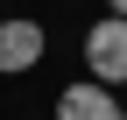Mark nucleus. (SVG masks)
I'll list each match as a JSON object with an SVG mask.
<instances>
[{"label": "nucleus", "mask_w": 127, "mask_h": 120, "mask_svg": "<svg viewBox=\"0 0 127 120\" xmlns=\"http://www.w3.org/2000/svg\"><path fill=\"white\" fill-rule=\"evenodd\" d=\"M85 71L99 85H127V14H106L85 28Z\"/></svg>", "instance_id": "f257e3e1"}, {"label": "nucleus", "mask_w": 127, "mask_h": 120, "mask_svg": "<svg viewBox=\"0 0 127 120\" xmlns=\"http://www.w3.org/2000/svg\"><path fill=\"white\" fill-rule=\"evenodd\" d=\"M106 7H113V14H127V0H106Z\"/></svg>", "instance_id": "20e7f679"}, {"label": "nucleus", "mask_w": 127, "mask_h": 120, "mask_svg": "<svg viewBox=\"0 0 127 120\" xmlns=\"http://www.w3.org/2000/svg\"><path fill=\"white\" fill-rule=\"evenodd\" d=\"M42 50H50L42 21H28V14L0 21V78H21V71H35V64H42Z\"/></svg>", "instance_id": "f03ea898"}, {"label": "nucleus", "mask_w": 127, "mask_h": 120, "mask_svg": "<svg viewBox=\"0 0 127 120\" xmlns=\"http://www.w3.org/2000/svg\"><path fill=\"white\" fill-rule=\"evenodd\" d=\"M57 120H127V106L113 99V85L78 78V85H64V92H57Z\"/></svg>", "instance_id": "7ed1b4c3"}]
</instances>
